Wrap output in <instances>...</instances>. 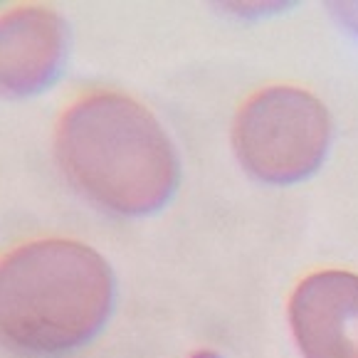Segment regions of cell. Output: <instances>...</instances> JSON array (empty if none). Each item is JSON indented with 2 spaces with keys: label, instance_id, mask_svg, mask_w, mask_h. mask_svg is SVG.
Here are the masks:
<instances>
[{
  "label": "cell",
  "instance_id": "3",
  "mask_svg": "<svg viewBox=\"0 0 358 358\" xmlns=\"http://www.w3.org/2000/svg\"><path fill=\"white\" fill-rule=\"evenodd\" d=\"M331 134V114L322 99L296 87H267L237 111L232 143L250 176L292 185L322 166Z\"/></svg>",
  "mask_w": 358,
  "mask_h": 358
},
{
  "label": "cell",
  "instance_id": "4",
  "mask_svg": "<svg viewBox=\"0 0 358 358\" xmlns=\"http://www.w3.org/2000/svg\"><path fill=\"white\" fill-rule=\"evenodd\" d=\"M67 22L45 6L0 13V96L22 99L45 92L64 67Z\"/></svg>",
  "mask_w": 358,
  "mask_h": 358
},
{
  "label": "cell",
  "instance_id": "5",
  "mask_svg": "<svg viewBox=\"0 0 358 358\" xmlns=\"http://www.w3.org/2000/svg\"><path fill=\"white\" fill-rule=\"evenodd\" d=\"M289 324L304 358H358V274L304 277L289 299Z\"/></svg>",
  "mask_w": 358,
  "mask_h": 358
},
{
  "label": "cell",
  "instance_id": "2",
  "mask_svg": "<svg viewBox=\"0 0 358 358\" xmlns=\"http://www.w3.org/2000/svg\"><path fill=\"white\" fill-rule=\"evenodd\" d=\"M116 282L96 250L35 240L0 257V343L64 353L90 343L114 311Z\"/></svg>",
  "mask_w": 358,
  "mask_h": 358
},
{
  "label": "cell",
  "instance_id": "1",
  "mask_svg": "<svg viewBox=\"0 0 358 358\" xmlns=\"http://www.w3.org/2000/svg\"><path fill=\"white\" fill-rule=\"evenodd\" d=\"M55 153L67 180L92 203L148 215L173 198L178 153L158 119L119 92H92L62 114Z\"/></svg>",
  "mask_w": 358,
  "mask_h": 358
}]
</instances>
